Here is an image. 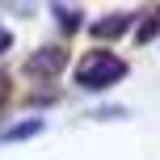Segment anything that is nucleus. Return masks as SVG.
Returning <instances> with one entry per match:
<instances>
[{
    "instance_id": "f257e3e1",
    "label": "nucleus",
    "mask_w": 160,
    "mask_h": 160,
    "mask_svg": "<svg viewBox=\"0 0 160 160\" xmlns=\"http://www.w3.org/2000/svg\"><path fill=\"white\" fill-rule=\"evenodd\" d=\"M127 76V59L114 55V51H88L84 59L76 63V84L97 93V88H110Z\"/></svg>"
},
{
    "instance_id": "7ed1b4c3",
    "label": "nucleus",
    "mask_w": 160,
    "mask_h": 160,
    "mask_svg": "<svg viewBox=\"0 0 160 160\" xmlns=\"http://www.w3.org/2000/svg\"><path fill=\"white\" fill-rule=\"evenodd\" d=\"M127 25H131V17H127V13H118L114 21H97V25H93V34H97V38H114V34H122Z\"/></svg>"
},
{
    "instance_id": "39448f33",
    "label": "nucleus",
    "mask_w": 160,
    "mask_h": 160,
    "mask_svg": "<svg viewBox=\"0 0 160 160\" xmlns=\"http://www.w3.org/2000/svg\"><path fill=\"white\" fill-rule=\"evenodd\" d=\"M4 101H8V76L0 72V105H4Z\"/></svg>"
},
{
    "instance_id": "423d86ee",
    "label": "nucleus",
    "mask_w": 160,
    "mask_h": 160,
    "mask_svg": "<svg viewBox=\"0 0 160 160\" xmlns=\"http://www.w3.org/2000/svg\"><path fill=\"white\" fill-rule=\"evenodd\" d=\"M0 47H8V34H4V30H0Z\"/></svg>"
},
{
    "instance_id": "f03ea898",
    "label": "nucleus",
    "mask_w": 160,
    "mask_h": 160,
    "mask_svg": "<svg viewBox=\"0 0 160 160\" xmlns=\"http://www.w3.org/2000/svg\"><path fill=\"white\" fill-rule=\"evenodd\" d=\"M63 59H68V51H59V47H42L38 55L25 63V72H30L34 80H51L59 68H63Z\"/></svg>"
},
{
    "instance_id": "20e7f679",
    "label": "nucleus",
    "mask_w": 160,
    "mask_h": 160,
    "mask_svg": "<svg viewBox=\"0 0 160 160\" xmlns=\"http://www.w3.org/2000/svg\"><path fill=\"white\" fill-rule=\"evenodd\" d=\"M42 131V118H30V122H21V127H13L4 139H25V135H38Z\"/></svg>"
}]
</instances>
